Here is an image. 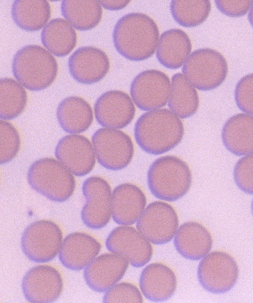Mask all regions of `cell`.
<instances>
[{
	"label": "cell",
	"instance_id": "e575fe53",
	"mask_svg": "<svg viewBox=\"0 0 253 303\" xmlns=\"http://www.w3.org/2000/svg\"><path fill=\"white\" fill-rule=\"evenodd\" d=\"M234 97L240 110L253 115V73L246 75L238 81Z\"/></svg>",
	"mask_w": 253,
	"mask_h": 303
},
{
	"label": "cell",
	"instance_id": "74e56055",
	"mask_svg": "<svg viewBox=\"0 0 253 303\" xmlns=\"http://www.w3.org/2000/svg\"><path fill=\"white\" fill-rule=\"evenodd\" d=\"M248 20L250 24L253 27V1L248 14Z\"/></svg>",
	"mask_w": 253,
	"mask_h": 303
},
{
	"label": "cell",
	"instance_id": "ac0fdd59",
	"mask_svg": "<svg viewBox=\"0 0 253 303\" xmlns=\"http://www.w3.org/2000/svg\"><path fill=\"white\" fill-rule=\"evenodd\" d=\"M128 265V262L120 255L104 253L97 256L84 268V278L92 290L105 292L121 280Z\"/></svg>",
	"mask_w": 253,
	"mask_h": 303
},
{
	"label": "cell",
	"instance_id": "603a6c76",
	"mask_svg": "<svg viewBox=\"0 0 253 303\" xmlns=\"http://www.w3.org/2000/svg\"><path fill=\"white\" fill-rule=\"evenodd\" d=\"M188 35L179 29H171L163 33L156 49V57L164 67L171 70L184 65L192 50Z\"/></svg>",
	"mask_w": 253,
	"mask_h": 303
},
{
	"label": "cell",
	"instance_id": "d6a6232c",
	"mask_svg": "<svg viewBox=\"0 0 253 303\" xmlns=\"http://www.w3.org/2000/svg\"><path fill=\"white\" fill-rule=\"evenodd\" d=\"M140 290L128 282H118L105 292L103 302L142 303L143 298Z\"/></svg>",
	"mask_w": 253,
	"mask_h": 303
},
{
	"label": "cell",
	"instance_id": "6da1fadb",
	"mask_svg": "<svg viewBox=\"0 0 253 303\" xmlns=\"http://www.w3.org/2000/svg\"><path fill=\"white\" fill-rule=\"evenodd\" d=\"M184 135L182 119L165 108L143 113L134 127L137 145L146 153L154 155L163 154L176 148Z\"/></svg>",
	"mask_w": 253,
	"mask_h": 303
},
{
	"label": "cell",
	"instance_id": "f546056e",
	"mask_svg": "<svg viewBox=\"0 0 253 303\" xmlns=\"http://www.w3.org/2000/svg\"><path fill=\"white\" fill-rule=\"evenodd\" d=\"M0 118L11 120L19 116L24 111L27 103L26 91L18 81L9 77L0 80Z\"/></svg>",
	"mask_w": 253,
	"mask_h": 303
},
{
	"label": "cell",
	"instance_id": "9c48e42d",
	"mask_svg": "<svg viewBox=\"0 0 253 303\" xmlns=\"http://www.w3.org/2000/svg\"><path fill=\"white\" fill-rule=\"evenodd\" d=\"M239 267L228 253L214 251L208 253L200 262L197 269L199 283L207 291L215 294L231 290L239 276Z\"/></svg>",
	"mask_w": 253,
	"mask_h": 303
},
{
	"label": "cell",
	"instance_id": "83f0119b",
	"mask_svg": "<svg viewBox=\"0 0 253 303\" xmlns=\"http://www.w3.org/2000/svg\"><path fill=\"white\" fill-rule=\"evenodd\" d=\"M11 12L19 28L34 32L46 25L51 16V7L45 0H16L12 4Z\"/></svg>",
	"mask_w": 253,
	"mask_h": 303
},
{
	"label": "cell",
	"instance_id": "44dd1931",
	"mask_svg": "<svg viewBox=\"0 0 253 303\" xmlns=\"http://www.w3.org/2000/svg\"><path fill=\"white\" fill-rule=\"evenodd\" d=\"M139 285L146 299L153 302H163L174 294L177 278L174 271L168 265L160 262L152 263L142 270Z\"/></svg>",
	"mask_w": 253,
	"mask_h": 303
},
{
	"label": "cell",
	"instance_id": "7a4b0ae2",
	"mask_svg": "<svg viewBox=\"0 0 253 303\" xmlns=\"http://www.w3.org/2000/svg\"><path fill=\"white\" fill-rule=\"evenodd\" d=\"M112 36L114 45L121 55L130 61H141L154 54L160 34L157 24L150 16L132 12L118 20Z\"/></svg>",
	"mask_w": 253,
	"mask_h": 303
},
{
	"label": "cell",
	"instance_id": "9a60e30c",
	"mask_svg": "<svg viewBox=\"0 0 253 303\" xmlns=\"http://www.w3.org/2000/svg\"><path fill=\"white\" fill-rule=\"evenodd\" d=\"M93 109L95 119L100 125L118 129L130 124L136 112L131 97L119 90L104 92L96 99Z\"/></svg>",
	"mask_w": 253,
	"mask_h": 303
},
{
	"label": "cell",
	"instance_id": "8d00e7d4",
	"mask_svg": "<svg viewBox=\"0 0 253 303\" xmlns=\"http://www.w3.org/2000/svg\"><path fill=\"white\" fill-rule=\"evenodd\" d=\"M130 0H100L99 2L105 9L109 10H119L125 8Z\"/></svg>",
	"mask_w": 253,
	"mask_h": 303
},
{
	"label": "cell",
	"instance_id": "4dcf8cb0",
	"mask_svg": "<svg viewBox=\"0 0 253 303\" xmlns=\"http://www.w3.org/2000/svg\"><path fill=\"white\" fill-rule=\"evenodd\" d=\"M171 15L181 26L194 27L201 25L208 17L211 10L209 0L171 1Z\"/></svg>",
	"mask_w": 253,
	"mask_h": 303
},
{
	"label": "cell",
	"instance_id": "30bf717a",
	"mask_svg": "<svg viewBox=\"0 0 253 303\" xmlns=\"http://www.w3.org/2000/svg\"><path fill=\"white\" fill-rule=\"evenodd\" d=\"M179 227L174 208L166 201H155L147 205L136 227L152 244L162 245L173 239Z\"/></svg>",
	"mask_w": 253,
	"mask_h": 303
},
{
	"label": "cell",
	"instance_id": "8992f818",
	"mask_svg": "<svg viewBox=\"0 0 253 303\" xmlns=\"http://www.w3.org/2000/svg\"><path fill=\"white\" fill-rule=\"evenodd\" d=\"M228 68L226 60L218 51L209 48L192 52L182 68L184 76L197 89H214L225 79Z\"/></svg>",
	"mask_w": 253,
	"mask_h": 303
},
{
	"label": "cell",
	"instance_id": "2e32d148",
	"mask_svg": "<svg viewBox=\"0 0 253 303\" xmlns=\"http://www.w3.org/2000/svg\"><path fill=\"white\" fill-rule=\"evenodd\" d=\"M54 154L56 159L76 176L86 175L95 164L96 158L92 142L79 134L61 138L56 144Z\"/></svg>",
	"mask_w": 253,
	"mask_h": 303
},
{
	"label": "cell",
	"instance_id": "d590c367",
	"mask_svg": "<svg viewBox=\"0 0 253 303\" xmlns=\"http://www.w3.org/2000/svg\"><path fill=\"white\" fill-rule=\"evenodd\" d=\"M217 9L223 14L231 17L245 15L251 7L252 0H215Z\"/></svg>",
	"mask_w": 253,
	"mask_h": 303
},
{
	"label": "cell",
	"instance_id": "ffe728a7",
	"mask_svg": "<svg viewBox=\"0 0 253 303\" xmlns=\"http://www.w3.org/2000/svg\"><path fill=\"white\" fill-rule=\"evenodd\" d=\"M100 243L85 232H74L63 239L59 260L66 268L79 271L84 269L99 254Z\"/></svg>",
	"mask_w": 253,
	"mask_h": 303
},
{
	"label": "cell",
	"instance_id": "cb8c5ba5",
	"mask_svg": "<svg viewBox=\"0 0 253 303\" xmlns=\"http://www.w3.org/2000/svg\"><path fill=\"white\" fill-rule=\"evenodd\" d=\"M221 138L226 149L236 155L253 153V115L240 113L224 123Z\"/></svg>",
	"mask_w": 253,
	"mask_h": 303
},
{
	"label": "cell",
	"instance_id": "4fadbf2b",
	"mask_svg": "<svg viewBox=\"0 0 253 303\" xmlns=\"http://www.w3.org/2000/svg\"><path fill=\"white\" fill-rule=\"evenodd\" d=\"M105 245L107 250L125 258L132 266L141 267L151 260L152 243L136 228L120 225L108 235Z\"/></svg>",
	"mask_w": 253,
	"mask_h": 303
},
{
	"label": "cell",
	"instance_id": "52a82bcc",
	"mask_svg": "<svg viewBox=\"0 0 253 303\" xmlns=\"http://www.w3.org/2000/svg\"><path fill=\"white\" fill-rule=\"evenodd\" d=\"M63 240V233L57 224L50 220H41L25 228L20 245L29 260L44 263L52 261L59 254Z\"/></svg>",
	"mask_w": 253,
	"mask_h": 303
},
{
	"label": "cell",
	"instance_id": "f35d334b",
	"mask_svg": "<svg viewBox=\"0 0 253 303\" xmlns=\"http://www.w3.org/2000/svg\"><path fill=\"white\" fill-rule=\"evenodd\" d=\"M251 209H252V214L253 215V199L252 202V205H251Z\"/></svg>",
	"mask_w": 253,
	"mask_h": 303
},
{
	"label": "cell",
	"instance_id": "5b68a950",
	"mask_svg": "<svg viewBox=\"0 0 253 303\" xmlns=\"http://www.w3.org/2000/svg\"><path fill=\"white\" fill-rule=\"evenodd\" d=\"M74 175L59 161L52 157L40 158L28 170L29 186L36 192L56 202L67 200L76 188Z\"/></svg>",
	"mask_w": 253,
	"mask_h": 303
},
{
	"label": "cell",
	"instance_id": "d6986e66",
	"mask_svg": "<svg viewBox=\"0 0 253 303\" xmlns=\"http://www.w3.org/2000/svg\"><path fill=\"white\" fill-rule=\"evenodd\" d=\"M147 206V198L137 185L124 183L112 190V217L117 224L130 226L137 222Z\"/></svg>",
	"mask_w": 253,
	"mask_h": 303
},
{
	"label": "cell",
	"instance_id": "d4e9b609",
	"mask_svg": "<svg viewBox=\"0 0 253 303\" xmlns=\"http://www.w3.org/2000/svg\"><path fill=\"white\" fill-rule=\"evenodd\" d=\"M56 115L61 128L70 134L85 131L93 120L91 106L85 99L77 96L62 100L58 105Z\"/></svg>",
	"mask_w": 253,
	"mask_h": 303
},
{
	"label": "cell",
	"instance_id": "7402d4cb",
	"mask_svg": "<svg viewBox=\"0 0 253 303\" xmlns=\"http://www.w3.org/2000/svg\"><path fill=\"white\" fill-rule=\"evenodd\" d=\"M173 242L176 250L182 257L197 261L209 253L213 240L205 226L198 222L190 221L179 226Z\"/></svg>",
	"mask_w": 253,
	"mask_h": 303
},
{
	"label": "cell",
	"instance_id": "7c38bea8",
	"mask_svg": "<svg viewBox=\"0 0 253 303\" xmlns=\"http://www.w3.org/2000/svg\"><path fill=\"white\" fill-rule=\"evenodd\" d=\"M171 82L164 72L155 69L145 70L131 81V98L135 105L143 111L163 108L168 102Z\"/></svg>",
	"mask_w": 253,
	"mask_h": 303
},
{
	"label": "cell",
	"instance_id": "4316f807",
	"mask_svg": "<svg viewBox=\"0 0 253 303\" xmlns=\"http://www.w3.org/2000/svg\"><path fill=\"white\" fill-rule=\"evenodd\" d=\"M41 41L53 55L63 57L75 47L77 36L72 26L65 19L56 18L50 20L42 29Z\"/></svg>",
	"mask_w": 253,
	"mask_h": 303
},
{
	"label": "cell",
	"instance_id": "8fae6325",
	"mask_svg": "<svg viewBox=\"0 0 253 303\" xmlns=\"http://www.w3.org/2000/svg\"><path fill=\"white\" fill-rule=\"evenodd\" d=\"M85 202L81 211V219L87 227L99 229L105 227L112 217V190L105 179L93 176L82 184Z\"/></svg>",
	"mask_w": 253,
	"mask_h": 303
},
{
	"label": "cell",
	"instance_id": "277c9868",
	"mask_svg": "<svg viewBox=\"0 0 253 303\" xmlns=\"http://www.w3.org/2000/svg\"><path fill=\"white\" fill-rule=\"evenodd\" d=\"M55 57L41 46L29 44L15 54L12 72L16 79L30 91H38L48 87L58 73Z\"/></svg>",
	"mask_w": 253,
	"mask_h": 303
},
{
	"label": "cell",
	"instance_id": "1f68e13d",
	"mask_svg": "<svg viewBox=\"0 0 253 303\" xmlns=\"http://www.w3.org/2000/svg\"><path fill=\"white\" fill-rule=\"evenodd\" d=\"M0 163L6 164L18 154L21 138L16 128L7 120H0Z\"/></svg>",
	"mask_w": 253,
	"mask_h": 303
},
{
	"label": "cell",
	"instance_id": "484cf974",
	"mask_svg": "<svg viewBox=\"0 0 253 303\" xmlns=\"http://www.w3.org/2000/svg\"><path fill=\"white\" fill-rule=\"evenodd\" d=\"M200 100L195 87L181 73L171 77V90L168 102L169 109L180 119L194 115L198 110Z\"/></svg>",
	"mask_w": 253,
	"mask_h": 303
},
{
	"label": "cell",
	"instance_id": "5bb4252c",
	"mask_svg": "<svg viewBox=\"0 0 253 303\" xmlns=\"http://www.w3.org/2000/svg\"><path fill=\"white\" fill-rule=\"evenodd\" d=\"M21 288L26 300L33 303H50L60 297L63 288V280L55 267L38 265L31 268L25 274Z\"/></svg>",
	"mask_w": 253,
	"mask_h": 303
},
{
	"label": "cell",
	"instance_id": "ba28073f",
	"mask_svg": "<svg viewBox=\"0 0 253 303\" xmlns=\"http://www.w3.org/2000/svg\"><path fill=\"white\" fill-rule=\"evenodd\" d=\"M91 142L98 162L106 169L114 171L124 169L133 158V142L121 129L99 128L92 135Z\"/></svg>",
	"mask_w": 253,
	"mask_h": 303
},
{
	"label": "cell",
	"instance_id": "e0dca14e",
	"mask_svg": "<svg viewBox=\"0 0 253 303\" xmlns=\"http://www.w3.org/2000/svg\"><path fill=\"white\" fill-rule=\"evenodd\" d=\"M68 66L72 77L83 84H91L101 80L108 73L110 63L105 52L100 48L82 46L70 56Z\"/></svg>",
	"mask_w": 253,
	"mask_h": 303
},
{
	"label": "cell",
	"instance_id": "f1b7e54d",
	"mask_svg": "<svg viewBox=\"0 0 253 303\" xmlns=\"http://www.w3.org/2000/svg\"><path fill=\"white\" fill-rule=\"evenodd\" d=\"M63 16L76 29L87 31L100 22L102 8L98 0H63L61 4Z\"/></svg>",
	"mask_w": 253,
	"mask_h": 303
},
{
	"label": "cell",
	"instance_id": "836d02e7",
	"mask_svg": "<svg viewBox=\"0 0 253 303\" xmlns=\"http://www.w3.org/2000/svg\"><path fill=\"white\" fill-rule=\"evenodd\" d=\"M233 178L242 191L253 194V153L239 159L234 168Z\"/></svg>",
	"mask_w": 253,
	"mask_h": 303
},
{
	"label": "cell",
	"instance_id": "3957f363",
	"mask_svg": "<svg viewBox=\"0 0 253 303\" xmlns=\"http://www.w3.org/2000/svg\"><path fill=\"white\" fill-rule=\"evenodd\" d=\"M192 174L188 164L173 155L161 156L149 166L147 174L148 188L160 200L173 202L190 190Z\"/></svg>",
	"mask_w": 253,
	"mask_h": 303
}]
</instances>
